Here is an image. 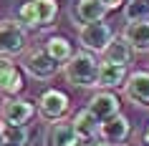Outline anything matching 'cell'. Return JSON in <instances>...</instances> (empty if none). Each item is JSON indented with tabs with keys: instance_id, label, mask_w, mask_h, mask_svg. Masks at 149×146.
<instances>
[{
	"instance_id": "cell-1",
	"label": "cell",
	"mask_w": 149,
	"mask_h": 146,
	"mask_svg": "<svg viewBox=\"0 0 149 146\" xmlns=\"http://www.w3.org/2000/svg\"><path fill=\"white\" fill-rule=\"evenodd\" d=\"M63 76L76 88H94L96 78H99V61L94 58L91 51L73 53L68 61L63 63Z\"/></svg>"
},
{
	"instance_id": "cell-2",
	"label": "cell",
	"mask_w": 149,
	"mask_h": 146,
	"mask_svg": "<svg viewBox=\"0 0 149 146\" xmlns=\"http://www.w3.org/2000/svg\"><path fill=\"white\" fill-rule=\"evenodd\" d=\"M58 15V3L56 0H28L18 8V20L28 30H38L51 25Z\"/></svg>"
},
{
	"instance_id": "cell-3",
	"label": "cell",
	"mask_w": 149,
	"mask_h": 146,
	"mask_svg": "<svg viewBox=\"0 0 149 146\" xmlns=\"http://www.w3.org/2000/svg\"><path fill=\"white\" fill-rule=\"evenodd\" d=\"M28 46V28L20 20H0V55H18Z\"/></svg>"
},
{
	"instance_id": "cell-4",
	"label": "cell",
	"mask_w": 149,
	"mask_h": 146,
	"mask_svg": "<svg viewBox=\"0 0 149 146\" xmlns=\"http://www.w3.org/2000/svg\"><path fill=\"white\" fill-rule=\"evenodd\" d=\"M114 38L109 23L104 20H94V23H84L79 28V43L84 46V51L91 53H104V48L109 46V40Z\"/></svg>"
},
{
	"instance_id": "cell-5",
	"label": "cell",
	"mask_w": 149,
	"mask_h": 146,
	"mask_svg": "<svg viewBox=\"0 0 149 146\" xmlns=\"http://www.w3.org/2000/svg\"><path fill=\"white\" fill-rule=\"evenodd\" d=\"M68 96L63 91H58V88H46V91L40 93L38 98V113L43 121H58V118H63V116L68 113Z\"/></svg>"
},
{
	"instance_id": "cell-6",
	"label": "cell",
	"mask_w": 149,
	"mask_h": 146,
	"mask_svg": "<svg viewBox=\"0 0 149 146\" xmlns=\"http://www.w3.org/2000/svg\"><path fill=\"white\" fill-rule=\"evenodd\" d=\"M23 71L36 81H48L58 73V63L46 53V48H38V51H31L23 58Z\"/></svg>"
},
{
	"instance_id": "cell-7",
	"label": "cell",
	"mask_w": 149,
	"mask_h": 146,
	"mask_svg": "<svg viewBox=\"0 0 149 146\" xmlns=\"http://www.w3.org/2000/svg\"><path fill=\"white\" fill-rule=\"evenodd\" d=\"M124 96L136 106L149 108V71H134L124 78Z\"/></svg>"
},
{
	"instance_id": "cell-8",
	"label": "cell",
	"mask_w": 149,
	"mask_h": 146,
	"mask_svg": "<svg viewBox=\"0 0 149 146\" xmlns=\"http://www.w3.org/2000/svg\"><path fill=\"white\" fill-rule=\"evenodd\" d=\"M36 116V106L25 98L8 96L5 103H0V118L3 123H28Z\"/></svg>"
},
{
	"instance_id": "cell-9",
	"label": "cell",
	"mask_w": 149,
	"mask_h": 146,
	"mask_svg": "<svg viewBox=\"0 0 149 146\" xmlns=\"http://www.w3.org/2000/svg\"><path fill=\"white\" fill-rule=\"evenodd\" d=\"M129 134H132V123L121 113H116V116H111V118L99 123V136L104 141H109L111 146H121L129 138Z\"/></svg>"
},
{
	"instance_id": "cell-10",
	"label": "cell",
	"mask_w": 149,
	"mask_h": 146,
	"mask_svg": "<svg viewBox=\"0 0 149 146\" xmlns=\"http://www.w3.org/2000/svg\"><path fill=\"white\" fill-rule=\"evenodd\" d=\"M81 141L84 138L76 134L73 121H63V118L53 121V126L46 134V146H84Z\"/></svg>"
},
{
	"instance_id": "cell-11",
	"label": "cell",
	"mask_w": 149,
	"mask_h": 146,
	"mask_svg": "<svg viewBox=\"0 0 149 146\" xmlns=\"http://www.w3.org/2000/svg\"><path fill=\"white\" fill-rule=\"evenodd\" d=\"M121 38L134 48V53H149V18L129 20L121 30Z\"/></svg>"
},
{
	"instance_id": "cell-12",
	"label": "cell",
	"mask_w": 149,
	"mask_h": 146,
	"mask_svg": "<svg viewBox=\"0 0 149 146\" xmlns=\"http://www.w3.org/2000/svg\"><path fill=\"white\" fill-rule=\"evenodd\" d=\"M0 91L5 96H18L23 91V73L10 55H0Z\"/></svg>"
},
{
	"instance_id": "cell-13",
	"label": "cell",
	"mask_w": 149,
	"mask_h": 146,
	"mask_svg": "<svg viewBox=\"0 0 149 146\" xmlns=\"http://www.w3.org/2000/svg\"><path fill=\"white\" fill-rule=\"evenodd\" d=\"M88 111L99 118V123L106 121V118H111V116L121 113V103H119V98L114 96L111 91H99L91 96V101H88Z\"/></svg>"
},
{
	"instance_id": "cell-14",
	"label": "cell",
	"mask_w": 149,
	"mask_h": 146,
	"mask_svg": "<svg viewBox=\"0 0 149 146\" xmlns=\"http://www.w3.org/2000/svg\"><path fill=\"white\" fill-rule=\"evenodd\" d=\"M109 10L104 8L101 0H76V5H73V20L79 25L84 23H94V20H104Z\"/></svg>"
},
{
	"instance_id": "cell-15",
	"label": "cell",
	"mask_w": 149,
	"mask_h": 146,
	"mask_svg": "<svg viewBox=\"0 0 149 146\" xmlns=\"http://www.w3.org/2000/svg\"><path fill=\"white\" fill-rule=\"evenodd\" d=\"M124 78H126V66L109 63V61L99 63V78H96V86H101V88L111 91V88L124 86Z\"/></svg>"
},
{
	"instance_id": "cell-16",
	"label": "cell",
	"mask_w": 149,
	"mask_h": 146,
	"mask_svg": "<svg viewBox=\"0 0 149 146\" xmlns=\"http://www.w3.org/2000/svg\"><path fill=\"white\" fill-rule=\"evenodd\" d=\"M104 61H109V63H119V66H132L134 61V48L126 43L121 35H116V38H111L109 40V46L104 48Z\"/></svg>"
},
{
	"instance_id": "cell-17",
	"label": "cell",
	"mask_w": 149,
	"mask_h": 146,
	"mask_svg": "<svg viewBox=\"0 0 149 146\" xmlns=\"http://www.w3.org/2000/svg\"><path fill=\"white\" fill-rule=\"evenodd\" d=\"M3 134V146H28L31 141V129L25 123H0Z\"/></svg>"
},
{
	"instance_id": "cell-18",
	"label": "cell",
	"mask_w": 149,
	"mask_h": 146,
	"mask_svg": "<svg viewBox=\"0 0 149 146\" xmlns=\"http://www.w3.org/2000/svg\"><path fill=\"white\" fill-rule=\"evenodd\" d=\"M73 129L81 138H94L99 134V118H96L88 108H81L79 113L73 116Z\"/></svg>"
},
{
	"instance_id": "cell-19",
	"label": "cell",
	"mask_w": 149,
	"mask_h": 146,
	"mask_svg": "<svg viewBox=\"0 0 149 146\" xmlns=\"http://www.w3.org/2000/svg\"><path fill=\"white\" fill-rule=\"evenodd\" d=\"M46 53L53 58L58 66L61 63H66L73 55V48H71V43L66 38H61V35H53V38H48V43H46Z\"/></svg>"
},
{
	"instance_id": "cell-20",
	"label": "cell",
	"mask_w": 149,
	"mask_h": 146,
	"mask_svg": "<svg viewBox=\"0 0 149 146\" xmlns=\"http://www.w3.org/2000/svg\"><path fill=\"white\" fill-rule=\"evenodd\" d=\"M124 18H126V23L149 18V0H129L124 5Z\"/></svg>"
},
{
	"instance_id": "cell-21",
	"label": "cell",
	"mask_w": 149,
	"mask_h": 146,
	"mask_svg": "<svg viewBox=\"0 0 149 146\" xmlns=\"http://www.w3.org/2000/svg\"><path fill=\"white\" fill-rule=\"evenodd\" d=\"M101 3H104V8H106V10H116V8L124 5L126 0H101Z\"/></svg>"
},
{
	"instance_id": "cell-22",
	"label": "cell",
	"mask_w": 149,
	"mask_h": 146,
	"mask_svg": "<svg viewBox=\"0 0 149 146\" xmlns=\"http://www.w3.org/2000/svg\"><path fill=\"white\" fill-rule=\"evenodd\" d=\"M141 144H144V146H149V126L144 129V134H141Z\"/></svg>"
},
{
	"instance_id": "cell-23",
	"label": "cell",
	"mask_w": 149,
	"mask_h": 146,
	"mask_svg": "<svg viewBox=\"0 0 149 146\" xmlns=\"http://www.w3.org/2000/svg\"><path fill=\"white\" fill-rule=\"evenodd\" d=\"M86 146H111V144H109V141H104V138H101V141H91V144H86Z\"/></svg>"
},
{
	"instance_id": "cell-24",
	"label": "cell",
	"mask_w": 149,
	"mask_h": 146,
	"mask_svg": "<svg viewBox=\"0 0 149 146\" xmlns=\"http://www.w3.org/2000/svg\"><path fill=\"white\" fill-rule=\"evenodd\" d=\"M0 146H3V134H0Z\"/></svg>"
}]
</instances>
